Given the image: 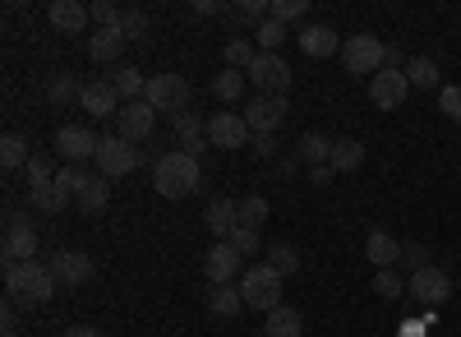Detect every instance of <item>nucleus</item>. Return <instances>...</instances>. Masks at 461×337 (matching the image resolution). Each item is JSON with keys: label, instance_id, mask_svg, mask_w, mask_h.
<instances>
[{"label": "nucleus", "instance_id": "obj_48", "mask_svg": "<svg viewBox=\"0 0 461 337\" xmlns=\"http://www.w3.org/2000/svg\"><path fill=\"white\" fill-rule=\"evenodd\" d=\"M240 14L245 19H263V14H273V5H263V0H240Z\"/></svg>", "mask_w": 461, "mask_h": 337}, {"label": "nucleus", "instance_id": "obj_17", "mask_svg": "<svg viewBox=\"0 0 461 337\" xmlns=\"http://www.w3.org/2000/svg\"><path fill=\"white\" fill-rule=\"evenodd\" d=\"M300 51L310 56V60H328V56L341 51V37H337L332 23H304L300 28Z\"/></svg>", "mask_w": 461, "mask_h": 337}, {"label": "nucleus", "instance_id": "obj_31", "mask_svg": "<svg viewBox=\"0 0 461 337\" xmlns=\"http://www.w3.org/2000/svg\"><path fill=\"white\" fill-rule=\"evenodd\" d=\"M28 208H37V213H65L69 195L60 190V185H42V190H28Z\"/></svg>", "mask_w": 461, "mask_h": 337}, {"label": "nucleus", "instance_id": "obj_49", "mask_svg": "<svg viewBox=\"0 0 461 337\" xmlns=\"http://www.w3.org/2000/svg\"><path fill=\"white\" fill-rule=\"evenodd\" d=\"M254 153H258V158H273V153H277V139H273V134H254Z\"/></svg>", "mask_w": 461, "mask_h": 337}, {"label": "nucleus", "instance_id": "obj_35", "mask_svg": "<svg viewBox=\"0 0 461 337\" xmlns=\"http://www.w3.org/2000/svg\"><path fill=\"white\" fill-rule=\"evenodd\" d=\"M267 269H277L282 278H291L300 269V250L291 241H277V245H267Z\"/></svg>", "mask_w": 461, "mask_h": 337}, {"label": "nucleus", "instance_id": "obj_52", "mask_svg": "<svg viewBox=\"0 0 461 337\" xmlns=\"http://www.w3.org/2000/svg\"><path fill=\"white\" fill-rule=\"evenodd\" d=\"M397 337H425V323H420V319H415V323H402Z\"/></svg>", "mask_w": 461, "mask_h": 337}, {"label": "nucleus", "instance_id": "obj_44", "mask_svg": "<svg viewBox=\"0 0 461 337\" xmlns=\"http://www.w3.org/2000/svg\"><path fill=\"white\" fill-rule=\"evenodd\" d=\"M402 264H406L411 273L429 269V254H425V245H415V241H402Z\"/></svg>", "mask_w": 461, "mask_h": 337}, {"label": "nucleus", "instance_id": "obj_41", "mask_svg": "<svg viewBox=\"0 0 461 337\" xmlns=\"http://www.w3.org/2000/svg\"><path fill=\"white\" fill-rule=\"evenodd\" d=\"M88 176H93V171H84V167H65V171L56 176V185H60L65 195H79L84 185H88Z\"/></svg>", "mask_w": 461, "mask_h": 337}, {"label": "nucleus", "instance_id": "obj_50", "mask_svg": "<svg viewBox=\"0 0 461 337\" xmlns=\"http://www.w3.org/2000/svg\"><path fill=\"white\" fill-rule=\"evenodd\" d=\"M332 167H310V185H319V190H328V185H332Z\"/></svg>", "mask_w": 461, "mask_h": 337}, {"label": "nucleus", "instance_id": "obj_36", "mask_svg": "<svg viewBox=\"0 0 461 337\" xmlns=\"http://www.w3.org/2000/svg\"><path fill=\"white\" fill-rule=\"evenodd\" d=\"M84 97V84L74 79V74H56V79L47 84V102H56V106H65V102H79Z\"/></svg>", "mask_w": 461, "mask_h": 337}, {"label": "nucleus", "instance_id": "obj_47", "mask_svg": "<svg viewBox=\"0 0 461 337\" xmlns=\"http://www.w3.org/2000/svg\"><path fill=\"white\" fill-rule=\"evenodd\" d=\"M93 19H97V28H121V10H115L111 5V0H97V5H93Z\"/></svg>", "mask_w": 461, "mask_h": 337}, {"label": "nucleus", "instance_id": "obj_38", "mask_svg": "<svg viewBox=\"0 0 461 337\" xmlns=\"http://www.w3.org/2000/svg\"><path fill=\"white\" fill-rule=\"evenodd\" d=\"M282 37H286V23L263 19V23L254 28V47H258V51H277V47H282Z\"/></svg>", "mask_w": 461, "mask_h": 337}, {"label": "nucleus", "instance_id": "obj_26", "mask_svg": "<svg viewBox=\"0 0 461 337\" xmlns=\"http://www.w3.org/2000/svg\"><path fill=\"white\" fill-rule=\"evenodd\" d=\"M263 332H267V337H300V332H304V314L291 310V305H277L273 314H267Z\"/></svg>", "mask_w": 461, "mask_h": 337}, {"label": "nucleus", "instance_id": "obj_40", "mask_svg": "<svg viewBox=\"0 0 461 337\" xmlns=\"http://www.w3.org/2000/svg\"><path fill=\"white\" fill-rule=\"evenodd\" d=\"M23 171H28V190H42V185H56V176H60V171H56L47 158H32Z\"/></svg>", "mask_w": 461, "mask_h": 337}, {"label": "nucleus", "instance_id": "obj_28", "mask_svg": "<svg viewBox=\"0 0 461 337\" xmlns=\"http://www.w3.org/2000/svg\"><path fill=\"white\" fill-rule=\"evenodd\" d=\"M106 79L115 84V93H121L125 102H139V93H148V79H143V74H139L134 65H115V69L106 74Z\"/></svg>", "mask_w": 461, "mask_h": 337}, {"label": "nucleus", "instance_id": "obj_27", "mask_svg": "<svg viewBox=\"0 0 461 337\" xmlns=\"http://www.w3.org/2000/svg\"><path fill=\"white\" fill-rule=\"evenodd\" d=\"M402 69H406L411 88H438V60L434 56H411Z\"/></svg>", "mask_w": 461, "mask_h": 337}, {"label": "nucleus", "instance_id": "obj_23", "mask_svg": "<svg viewBox=\"0 0 461 337\" xmlns=\"http://www.w3.org/2000/svg\"><path fill=\"white\" fill-rule=\"evenodd\" d=\"M332 143H337V139H328L323 130H310V134H300L295 158H300L304 167H328V162H332Z\"/></svg>", "mask_w": 461, "mask_h": 337}, {"label": "nucleus", "instance_id": "obj_1", "mask_svg": "<svg viewBox=\"0 0 461 337\" xmlns=\"http://www.w3.org/2000/svg\"><path fill=\"white\" fill-rule=\"evenodd\" d=\"M199 180H203L199 158L180 153V148L162 153V158H158V167H152V185H158V195H162V199H189V195L199 190Z\"/></svg>", "mask_w": 461, "mask_h": 337}, {"label": "nucleus", "instance_id": "obj_13", "mask_svg": "<svg viewBox=\"0 0 461 337\" xmlns=\"http://www.w3.org/2000/svg\"><path fill=\"white\" fill-rule=\"evenodd\" d=\"M411 84H406V69H378L374 79H369V97L378 111H397L406 102Z\"/></svg>", "mask_w": 461, "mask_h": 337}, {"label": "nucleus", "instance_id": "obj_25", "mask_svg": "<svg viewBox=\"0 0 461 337\" xmlns=\"http://www.w3.org/2000/svg\"><path fill=\"white\" fill-rule=\"evenodd\" d=\"M208 310H212L217 319H236V314L245 310V296H240V287H236V282L212 287V291H208Z\"/></svg>", "mask_w": 461, "mask_h": 337}, {"label": "nucleus", "instance_id": "obj_24", "mask_svg": "<svg viewBox=\"0 0 461 337\" xmlns=\"http://www.w3.org/2000/svg\"><path fill=\"white\" fill-rule=\"evenodd\" d=\"M121 51H125V32H121V28H97V32H93L88 56H93L97 65H115V60H121Z\"/></svg>", "mask_w": 461, "mask_h": 337}, {"label": "nucleus", "instance_id": "obj_3", "mask_svg": "<svg viewBox=\"0 0 461 337\" xmlns=\"http://www.w3.org/2000/svg\"><path fill=\"white\" fill-rule=\"evenodd\" d=\"M282 273L277 269H267V264H249L245 273H240V296H245V310H267L273 314L277 305H282Z\"/></svg>", "mask_w": 461, "mask_h": 337}, {"label": "nucleus", "instance_id": "obj_51", "mask_svg": "<svg viewBox=\"0 0 461 337\" xmlns=\"http://www.w3.org/2000/svg\"><path fill=\"white\" fill-rule=\"evenodd\" d=\"M65 337H106V332H102V328H88V323H69Z\"/></svg>", "mask_w": 461, "mask_h": 337}, {"label": "nucleus", "instance_id": "obj_22", "mask_svg": "<svg viewBox=\"0 0 461 337\" xmlns=\"http://www.w3.org/2000/svg\"><path fill=\"white\" fill-rule=\"evenodd\" d=\"M88 19H93V10L79 5V0H56V5H51V23H56V32H65V37L84 32Z\"/></svg>", "mask_w": 461, "mask_h": 337}, {"label": "nucleus", "instance_id": "obj_42", "mask_svg": "<svg viewBox=\"0 0 461 337\" xmlns=\"http://www.w3.org/2000/svg\"><path fill=\"white\" fill-rule=\"evenodd\" d=\"M438 111H443V116H452V121H461V88L456 84H443L438 88Z\"/></svg>", "mask_w": 461, "mask_h": 337}, {"label": "nucleus", "instance_id": "obj_21", "mask_svg": "<svg viewBox=\"0 0 461 337\" xmlns=\"http://www.w3.org/2000/svg\"><path fill=\"white\" fill-rule=\"evenodd\" d=\"M208 143V121H199L194 111H185V116H176V148L189 158H199Z\"/></svg>", "mask_w": 461, "mask_h": 337}, {"label": "nucleus", "instance_id": "obj_12", "mask_svg": "<svg viewBox=\"0 0 461 337\" xmlns=\"http://www.w3.org/2000/svg\"><path fill=\"white\" fill-rule=\"evenodd\" d=\"M282 121H286V97H249V106H245V125L254 130V134H277L282 130Z\"/></svg>", "mask_w": 461, "mask_h": 337}, {"label": "nucleus", "instance_id": "obj_46", "mask_svg": "<svg viewBox=\"0 0 461 337\" xmlns=\"http://www.w3.org/2000/svg\"><path fill=\"white\" fill-rule=\"evenodd\" d=\"M121 32H125V42H130V37L139 42V37L148 32V14H143V10H125V19H121Z\"/></svg>", "mask_w": 461, "mask_h": 337}, {"label": "nucleus", "instance_id": "obj_4", "mask_svg": "<svg viewBox=\"0 0 461 337\" xmlns=\"http://www.w3.org/2000/svg\"><path fill=\"white\" fill-rule=\"evenodd\" d=\"M383 60H388V47H383L374 32H356V37H346V42H341V69L356 74V79H360V74L374 79V74L383 69Z\"/></svg>", "mask_w": 461, "mask_h": 337}, {"label": "nucleus", "instance_id": "obj_19", "mask_svg": "<svg viewBox=\"0 0 461 337\" xmlns=\"http://www.w3.org/2000/svg\"><path fill=\"white\" fill-rule=\"evenodd\" d=\"M365 259H369L374 269H397V264H402V241L388 236L383 227H374V232L365 236Z\"/></svg>", "mask_w": 461, "mask_h": 337}, {"label": "nucleus", "instance_id": "obj_43", "mask_svg": "<svg viewBox=\"0 0 461 337\" xmlns=\"http://www.w3.org/2000/svg\"><path fill=\"white\" fill-rule=\"evenodd\" d=\"M230 245H236L245 259H254L258 250H263V241H258V232H249V227H236V232H230Z\"/></svg>", "mask_w": 461, "mask_h": 337}, {"label": "nucleus", "instance_id": "obj_45", "mask_svg": "<svg viewBox=\"0 0 461 337\" xmlns=\"http://www.w3.org/2000/svg\"><path fill=\"white\" fill-rule=\"evenodd\" d=\"M304 14H310V5H304V0H273V19H277V23L304 19Z\"/></svg>", "mask_w": 461, "mask_h": 337}, {"label": "nucleus", "instance_id": "obj_53", "mask_svg": "<svg viewBox=\"0 0 461 337\" xmlns=\"http://www.w3.org/2000/svg\"><path fill=\"white\" fill-rule=\"evenodd\" d=\"M194 10H199V14H221V5H217V0H199Z\"/></svg>", "mask_w": 461, "mask_h": 337}, {"label": "nucleus", "instance_id": "obj_54", "mask_svg": "<svg viewBox=\"0 0 461 337\" xmlns=\"http://www.w3.org/2000/svg\"><path fill=\"white\" fill-rule=\"evenodd\" d=\"M5 337H19V332H14V328H10V332H5Z\"/></svg>", "mask_w": 461, "mask_h": 337}, {"label": "nucleus", "instance_id": "obj_33", "mask_svg": "<svg viewBox=\"0 0 461 337\" xmlns=\"http://www.w3.org/2000/svg\"><path fill=\"white\" fill-rule=\"evenodd\" d=\"M212 97L217 102H240L245 97V74L240 69H221L212 79Z\"/></svg>", "mask_w": 461, "mask_h": 337}, {"label": "nucleus", "instance_id": "obj_11", "mask_svg": "<svg viewBox=\"0 0 461 337\" xmlns=\"http://www.w3.org/2000/svg\"><path fill=\"white\" fill-rule=\"evenodd\" d=\"M97 134L88 130V125H60L56 130V153L60 158H69V167H79L84 158H97Z\"/></svg>", "mask_w": 461, "mask_h": 337}, {"label": "nucleus", "instance_id": "obj_34", "mask_svg": "<svg viewBox=\"0 0 461 337\" xmlns=\"http://www.w3.org/2000/svg\"><path fill=\"white\" fill-rule=\"evenodd\" d=\"M32 162V153H28V143L19 139V134H5L0 139V167L5 171H19V167H28Z\"/></svg>", "mask_w": 461, "mask_h": 337}, {"label": "nucleus", "instance_id": "obj_2", "mask_svg": "<svg viewBox=\"0 0 461 337\" xmlns=\"http://www.w3.org/2000/svg\"><path fill=\"white\" fill-rule=\"evenodd\" d=\"M5 282H10V296L14 301H28V305H47L51 296H56V273L51 264H5Z\"/></svg>", "mask_w": 461, "mask_h": 337}, {"label": "nucleus", "instance_id": "obj_7", "mask_svg": "<svg viewBox=\"0 0 461 337\" xmlns=\"http://www.w3.org/2000/svg\"><path fill=\"white\" fill-rule=\"evenodd\" d=\"M93 162H97V176H106V180L130 176V171H139V143H130L121 134H106L97 143V158Z\"/></svg>", "mask_w": 461, "mask_h": 337}, {"label": "nucleus", "instance_id": "obj_37", "mask_svg": "<svg viewBox=\"0 0 461 337\" xmlns=\"http://www.w3.org/2000/svg\"><path fill=\"white\" fill-rule=\"evenodd\" d=\"M402 291H411V287L397 278V269H378L374 273V296H383V301H402Z\"/></svg>", "mask_w": 461, "mask_h": 337}, {"label": "nucleus", "instance_id": "obj_6", "mask_svg": "<svg viewBox=\"0 0 461 337\" xmlns=\"http://www.w3.org/2000/svg\"><path fill=\"white\" fill-rule=\"evenodd\" d=\"M143 102H148L152 111H171V116H185V106H189V79H185V74H171V69H167V74H152Z\"/></svg>", "mask_w": 461, "mask_h": 337}, {"label": "nucleus", "instance_id": "obj_39", "mask_svg": "<svg viewBox=\"0 0 461 337\" xmlns=\"http://www.w3.org/2000/svg\"><path fill=\"white\" fill-rule=\"evenodd\" d=\"M267 213H273V208H267V199H263V195H249V199L240 204V227L258 232L263 222H267Z\"/></svg>", "mask_w": 461, "mask_h": 337}, {"label": "nucleus", "instance_id": "obj_15", "mask_svg": "<svg viewBox=\"0 0 461 337\" xmlns=\"http://www.w3.org/2000/svg\"><path fill=\"white\" fill-rule=\"evenodd\" d=\"M245 139H249V125H245V116H236V111H217V116L208 121V143L212 148H245Z\"/></svg>", "mask_w": 461, "mask_h": 337}, {"label": "nucleus", "instance_id": "obj_30", "mask_svg": "<svg viewBox=\"0 0 461 337\" xmlns=\"http://www.w3.org/2000/svg\"><path fill=\"white\" fill-rule=\"evenodd\" d=\"M74 199H79V208H84V213H102V208L111 204V180L93 171V176H88V185H84V190L74 195Z\"/></svg>", "mask_w": 461, "mask_h": 337}, {"label": "nucleus", "instance_id": "obj_32", "mask_svg": "<svg viewBox=\"0 0 461 337\" xmlns=\"http://www.w3.org/2000/svg\"><path fill=\"white\" fill-rule=\"evenodd\" d=\"M221 60H226V69H245V65L258 60V47L249 42V37H230V42L221 47Z\"/></svg>", "mask_w": 461, "mask_h": 337}, {"label": "nucleus", "instance_id": "obj_55", "mask_svg": "<svg viewBox=\"0 0 461 337\" xmlns=\"http://www.w3.org/2000/svg\"><path fill=\"white\" fill-rule=\"evenodd\" d=\"M258 337H267V332H258Z\"/></svg>", "mask_w": 461, "mask_h": 337}, {"label": "nucleus", "instance_id": "obj_20", "mask_svg": "<svg viewBox=\"0 0 461 337\" xmlns=\"http://www.w3.org/2000/svg\"><path fill=\"white\" fill-rule=\"evenodd\" d=\"M203 222H208V232H212L217 241H230V232L240 227V204H236V199H212V204L203 208Z\"/></svg>", "mask_w": 461, "mask_h": 337}, {"label": "nucleus", "instance_id": "obj_8", "mask_svg": "<svg viewBox=\"0 0 461 337\" xmlns=\"http://www.w3.org/2000/svg\"><path fill=\"white\" fill-rule=\"evenodd\" d=\"M51 273H56V282H60L65 291H79L84 282H93L97 264H93L84 250H56V254H51Z\"/></svg>", "mask_w": 461, "mask_h": 337}, {"label": "nucleus", "instance_id": "obj_9", "mask_svg": "<svg viewBox=\"0 0 461 337\" xmlns=\"http://www.w3.org/2000/svg\"><path fill=\"white\" fill-rule=\"evenodd\" d=\"M203 273H208V282H212V287L240 282V273H245V254H240L236 245H230V241H221V245H212V250H208Z\"/></svg>", "mask_w": 461, "mask_h": 337}, {"label": "nucleus", "instance_id": "obj_18", "mask_svg": "<svg viewBox=\"0 0 461 337\" xmlns=\"http://www.w3.org/2000/svg\"><path fill=\"white\" fill-rule=\"evenodd\" d=\"M84 111L88 116H121V93H115V84L111 79H93V84H84Z\"/></svg>", "mask_w": 461, "mask_h": 337}, {"label": "nucleus", "instance_id": "obj_14", "mask_svg": "<svg viewBox=\"0 0 461 337\" xmlns=\"http://www.w3.org/2000/svg\"><path fill=\"white\" fill-rule=\"evenodd\" d=\"M37 254V232L28 227V217H10L5 222V264H32Z\"/></svg>", "mask_w": 461, "mask_h": 337}, {"label": "nucleus", "instance_id": "obj_5", "mask_svg": "<svg viewBox=\"0 0 461 337\" xmlns=\"http://www.w3.org/2000/svg\"><path fill=\"white\" fill-rule=\"evenodd\" d=\"M249 84H254L263 97H286L291 84H295V74H291L286 56H277V51H258V60L249 65Z\"/></svg>", "mask_w": 461, "mask_h": 337}, {"label": "nucleus", "instance_id": "obj_29", "mask_svg": "<svg viewBox=\"0 0 461 337\" xmlns=\"http://www.w3.org/2000/svg\"><path fill=\"white\" fill-rule=\"evenodd\" d=\"M328 167H332V171H360V167H365V143H360V139H337Z\"/></svg>", "mask_w": 461, "mask_h": 337}, {"label": "nucleus", "instance_id": "obj_16", "mask_svg": "<svg viewBox=\"0 0 461 337\" xmlns=\"http://www.w3.org/2000/svg\"><path fill=\"white\" fill-rule=\"evenodd\" d=\"M115 121H121V139H130V143H143V139L152 134V125H158V111H152V106L139 97V102H125V106H121V116H115Z\"/></svg>", "mask_w": 461, "mask_h": 337}, {"label": "nucleus", "instance_id": "obj_10", "mask_svg": "<svg viewBox=\"0 0 461 337\" xmlns=\"http://www.w3.org/2000/svg\"><path fill=\"white\" fill-rule=\"evenodd\" d=\"M411 296H415V301L420 305H425V310H438L443 301H447V296H452V278L443 273V269H420V273H411Z\"/></svg>", "mask_w": 461, "mask_h": 337}]
</instances>
